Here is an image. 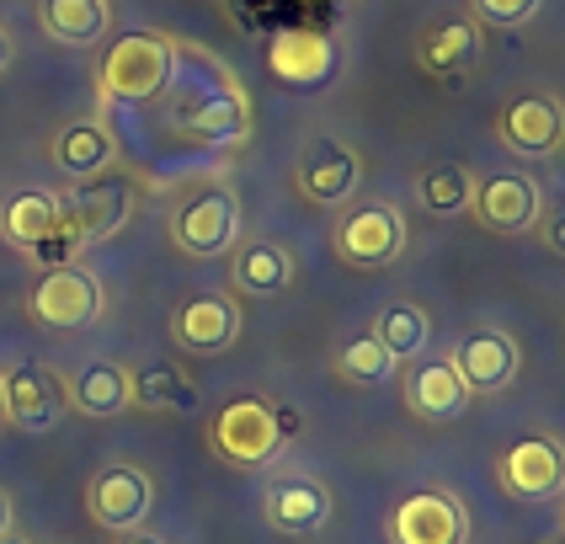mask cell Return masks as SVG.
Returning a JSON list of instances; mask_svg holds the SVG:
<instances>
[{"label":"cell","instance_id":"cell-1","mask_svg":"<svg viewBox=\"0 0 565 544\" xmlns=\"http://www.w3.org/2000/svg\"><path fill=\"white\" fill-rule=\"evenodd\" d=\"M209 448L214 459H224L230 470H267L273 459H282L288 433L278 422V406L262 395H235L220 412L209 416Z\"/></svg>","mask_w":565,"mask_h":544},{"label":"cell","instance_id":"cell-2","mask_svg":"<svg viewBox=\"0 0 565 544\" xmlns=\"http://www.w3.org/2000/svg\"><path fill=\"white\" fill-rule=\"evenodd\" d=\"M177 75V43L166 32H124L96 70L102 102H156Z\"/></svg>","mask_w":565,"mask_h":544},{"label":"cell","instance_id":"cell-3","mask_svg":"<svg viewBox=\"0 0 565 544\" xmlns=\"http://www.w3.org/2000/svg\"><path fill=\"white\" fill-rule=\"evenodd\" d=\"M171 246L192 262H214L241 246V198L230 188H198L171 214Z\"/></svg>","mask_w":565,"mask_h":544},{"label":"cell","instance_id":"cell-4","mask_svg":"<svg viewBox=\"0 0 565 544\" xmlns=\"http://www.w3.org/2000/svg\"><path fill=\"white\" fill-rule=\"evenodd\" d=\"M331 246H337V256H342L347 267H363V273L390 267V262H401V252H406V214L390 198H369V203L347 209L342 220H337Z\"/></svg>","mask_w":565,"mask_h":544},{"label":"cell","instance_id":"cell-5","mask_svg":"<svg viewBox=\"0 0 565 544\" xmlns=\"http://www.w3.org/2000/svg\"><path fill=\"white\" fill-rule=\"evenodd\" d=\"M102 305H107V288L96 273H86L81 262L70 267H49L28 294V310L38 326L49 331H86L102 320Z\"/></svg>","mask_w":565,"mask_h":544},{"label":"cell","instance_id":"cell-6","mask_svg":"<svg viewBox=\"0 0 565 544\" xmlns=\"http://www.w3.org/2000/svg\"><path fill=\"white\" fill-rule=\"evenodd\" d=\"M150 508H156V480L145 476L139 465H102L86 486V512H92L96 529L107 534H128V529H145L150 523Z\"/></svg>","mask_w":565,"mask_h":544},{"label":"cell","instance_id":"cell-7","mask_svg":"<svg viewBox=\"0 0 565 544\" xmlns=\"http://www.w3.org/2000/svg\"><path fill=\"white\" fill-rule=\"evenodd\" d=\"M390 544H470V512L454 491L422 486L390 512Z\"/></svg>","mask_w":565,"mask_h":544},{"label":"cell","instance_id":"cell-8","mask_svg":"<svg viewBox=\"0 0 565 544\" xmlns=\"http://www.w3.org/2000/svg\"><path fill=\"white\" fill-rule=\"evenodd\" d=\"M497 476L518 502H561L565 497V444L550 433H529L502 448Z\"/></svg>","mask_w":565,"mask_h":544},{"label":"cell","instance_id":"cell-9","mask_svg":"<svg viewBox=\"0 0 565 544\" xmlns=\"http://www.w3.org/2000/svg\"><path fill=\"white\" fill-rule=\"evenodd\" d=\"M0 395H6V422L22 427V433H49L70 412L64 380L49 363H11V369H0Z\"/></svg>","mask_w":565,"mask_h":544},{"label":"cell","instance_id":"cell-10","mask_svg":"<svg viewBox=\"0 0 565 544\" xmlns=\"http://www.w3.org/2000/svg\"><path fill=\"white\" fill-rule=\"evenodd\" d=\"M454 358V369L465 374L475 401H491V395H502L507 384L518 380V369H523V348H518V337L502 331V326H475L459 337V348L448 352Z\"/></svg>","mask_w":565,"mask_h":544},{"label":"cell","instance_id":"cell-11","mask_svg":"<svg viewBox=\"0 0 565 544\" xmlns=\"http://www.w3.org/2000/svg\"><path fill=\"white\" fill-rule=\"evenodd\" d=\"M497 139L518 160H544L565 145V107L550 92H523L497 113Z\"/></svg>","mask_w":565,"mask_h":544},{"label":"cell","instance_id":"cell-12","mask_svg":"<svg viewBox=\"0 0 565 544\" xmlns=\"http://www.w3.org/2000/svg\"><path fill=\"white\" fill-rule=\"evenodd\" d=\"M134 220V182L124 177H92L86 188H75L64 198V224L81 246H96V241H113L124 224Z\"/></svg>","mask_w":565,"mask_h":544},{"label":"cell","instance_id":"cell-13","mask_svg":"<svg viewBox=\"0 0 565 544\" xmlns=\"http://www.w3.org/2000/svg\"><path fill=\"white\" fill-rule=\"evenodd\" d=\"M262 518H267V529H278L288 540H305L315 529H326V518H331V486L305 470L273 476L262 491Z\"/></svg>","mask_w":565,"mask_h":544},{"label":"cell","instance_id":"cell-14","mask_svg":"<svg viewBox=\"0 0 565 544\" xmlns=\"http://www.w3.org/2000/svg\"><path fill=\"white\" fill-rule=\"evenodd\" d=\"M358 182H363V160L342 139H315L310 150L299 156V166H294V188L315 209H342L347 198L358 192Z\"/></svg>","mask_w":565,"mask_h":544},{"label":"cell","instance_id":"cell-15","mask_svg":"<svg viewBox=\"0 0 565 544\" xmlns=\"http://www.w3.org/2000/svg\"><path fill=\"white\" fill-rule=\"evenodd\" d=\"M246 331V316L230 294H192L177 305L171 316V337L182 352H198V358H214V352H230Z\"/></svg>","mask_w":565,"mask_h":544},{"label":"cell","instance_id":"cell-16","mask_svg":"<svg viewBox=\"0 0 565 544\" xmlns=\"http://www.w3.org/2000/svg\"><path fill=\"white\" fill-rule=\"evenodd\" d=\"M470 214L486 224V230H497V235H523V230H534L539 214H544V192H539L534 177L502 171V177L475 182Z\"/></svg>","mask_w":565,"mask_h":544},{"label":"cell","instance_id":"cell-17","mask_svg":"<svg viewBox=\"0 0 565 544\" xmlns=\"http://www.w3.org/2000/svg\"><path fill=\"white\" fill-rule=\"evenodd\" d=\"M406 406L416 416H427V422H459V416L475 406L470 384L465 374L454 369V358L443 352V358H411V374H406Z\"/></svg>","mask_w":565,"mask_h":544},{"label":"cell","instance_id":"cell-18","mask_svg":"<svg viewBox=\"0 0 565 544\" xmlns=\"http://www.w3.org/2000/svg\"><path fill=\"white\" fill-rule=\"evenodd\" d=\"M416 64L433 81H465L480 64V22L475 17H438L416 32Z\"/></svg>","mask_w":565,"mask_h":544},{"label":"cell","instance_id":"cell-19","mask_svg":"<svg viewBox=\"0 0 565 544\" xmlns=\"http://www.w3.org/2000/svg\"><path fill=\"white\" fill-rule=\"evenodd\" d=\"M267 70L282 86H320L337 75V43L320 28H282L267 43Z\"/></svg>","mask_w":565,"mask_h":544},{"label":"cell","instance_id":"cell-20","mask_svg":"<svg viewBox=\"0 0 565 544\" xmlns=\"http://www.w3.org/2000/svg\"><path fill=\"white\" fill-rule=\"evenodd\" d=\"M64 401H70V412L92 416V422H113V416L134 412V401H128V369L113 363V358H92V363H81L64 380Z\"/></svg>","mask_w":565,"mask_h":544},{"label":"cell","instance_id":"cell-21","mask_svg":"<svg viewBox=\"0 0 565 544\" xmlns=\"http://www.w3.org/2000/svg\"><path fill=\"white\" fill-rule=\"evenodd\" d=\"M49 156H54V166H60L70 182H92L102 171H113L118 139H113V128L96 124V118H75V124H64L60 134H54Z\"/></svg>","mask_w":565,"mask_h":544},{"label":"cell","instance_id":"cell-22","mask_svg":"<svg viewBox=\"0 0 565 544\" xmlns=\"http://www.w3.org/2000/svg\"><path fill=\"white\" fill-rule=\"evenodd\" d=\"M60 224H64V198L49 188H17L0 203V235H6V246H17V252L43 246Z\"/></svg>","mask_w":565,"mask_h":544},{"label":"cell","instance_id":"cell-23","mask_svg":"<svg viewBox=\"0 0 565 544\" xmlns=\"http://www.w3.org/2000/svg\"><path fill=\"white\" fill-rule=\"evenodd\" d=\"M128 401H134L139 412L192 416V412H198V384L182 374V363L156 358V363H139V369H128Z\"/></svg>","mask_w":565,"mask_h":544},{"label":"cell","instance_id":"cell-24","mask_svg":"<svg viewBox=\"0 0 565 544\" xmlns=\"http://www.w3.org/2000/svg\"><path fill=\"white\" fill-rule=\"evenodd\" d=\"M38 28L64 49H92L113 28V0H38Z\"/></svg>","mask_w":565,"mask_h":544},{"label":"cell","instance_id":"cell-25","mask_svg":"<svg viewBox=\"0 0 565 544\" xmlns=\"http://www.w3.org/2000/svg\"><path fill=\"white\" fill-rule=\"evenodd\" d=\"M230 284L241 294H282L294 284V256L282 252L278 241H241L230 252Z\"/></svg>","mask_w":565,"mask_h":544},{"label":"cell","instance_id":"cell-26","mask_svg":"<svg viewBox=\"0 0 565 544\" xmlns=\"http://www.w3.org/2000/svg\"><path fill=\"white\" fill-rule=\"evenodd\" d=\"M475 177L470 166H459V160H443V166H427L422 177H416V203L433 214V220H454V214H470L475 203Z\"/></svg>","mask_w":565,"mask_h":544},{"label":"cell","instance_id":"cell-27","mask_svg":"<svg viewBox=\"0 0 565 544\" xmlns=\"http://www.w3.org/2000/svg\"><path fill=\"white\" fill-rule=\"evenodd\" d=\"M374 337L384 342V352L395 358V363H411V358H422V352L433 348V316L422 310V305H384L374 316Z\"/></svg>","mask_w":565,"mask_h":544},{"label":"cell","instance_id":"cell-28","mask_svg":"<svg viewBox=\"0 0 565 544\" xmlns=\"http://www.w3.org/2000/svg\"><path fill=\"white\" fill-rule=\"evenodd\" d=\"M401 363L384 352V342H379L374 331H358V337H347L342 348H337V374H342L347 384H384L390 374H395Z\"/></svg>","mask_w":565,"mask_h":544},{"label":"cell","instance_id":"cell-29","mask_svg":"<svg viewBox=\"0 0 565 544\" xmlns=\"http://www.w3.org/2000/svg\"><path fill=\"white\" fill-rule=\"evenodd\" d=\"M539 6L544 0H470V17L480 28H523V22H534Z\"/></svg>","mask_w":565,"mask_h":544},{"label":"cell","instance_id":"cell-30","mask_svg":"<svg viewBox=\"0 0 565 544\" xmlns=\"http://www.w3.org/2000/svg\"><path fill=\"white\" fill-rule=\"evenodd\" d=\"M539 220H544V241H550V252L565 256V209H544Z\"/></svg>","mask_w":565,"mask_h":544},{"label":"cell","instance_id":"cell-31","mask_svg":"<svg viewBox=\"0 0 565 544\" xmlns=\"http://www.w3.org/2000/svg\"><path fill=\"white\" fill-rule=\"evenodd\" d=\"M113 544H166L160 534H145V529H128V534H113Z\"/></svg>","mask_w":565,"mask_h":544},{"label":"cell","instance_id":"cell-32","mask_svg":"<svg viewBox=\"0 0 565 544\" xmlns=\"http://www.w3.org/2000/svg\"><path fill=\"white\" fill-rule=\"evenodd\" d=\"M11 64H17V43H11V32L0 28V75H6Z\"/></svg>","mask_w":565,"mask_h":544},{"label":"cell","instance_id":"cell-33","mask_svg":"<svg viewBox=\"0 0 565 544\" xmlns=\"http://www.w3.org/2000/svg\"><path fill=\"white\" fill-rule=\"evenodd\" d=\"M0 534H11V497L0 491Z\"/></svg>","mask_w":565,"mask_h":544},{"label":"cell","instance_id":"cell-34","mask_svg":"<svg viewBox=\"0 0 565 544\" xmlns=\"http://www.w3.org/2000/svg\"><path fill=\"white\" fill-rule=\"evenodd\" d=\"M0 544H32L28 534H17V529H11V534H0Z\"/></svg>","mask_w":565,"mask_h":544},{"label":"cell","instance_id":"cell-35","mask_svg":"<svg viewBox=\"0 0 565 544\" xmlns=\"http://www.w3.org/2000/svg\"><path fill=\"white\" fill-rule=\"evenodd\" d=\"M0 427H6V395H0Z\"/></svg>","mask_w":565,"mask_h":544},{"label":"cell","instance_id":"cell-36","mask_svg":"<svg viewBox=\"0 0 565 544\" xmlns=\"http://www.w3.org/2000/svg\"><path fill=\"white\" fill-rule=\"evenodd\" d=\"M561 529H565V508H561Z\"/></svg>","mask_w":565,"mask_h":544},{"label":"cell","instance_id":"cell-37","mask_svg":"<svg viewBox=\"0 0 565 544\" xmlns=\"http://www.w3.org/2000/svg\"><path fill=\"white\" fill-rule=\"evenodd\" d=\"M555 209H565V198H561V203H555Z\"/></svg>","mask_w":565,"mask_h":544}]
</instances>
